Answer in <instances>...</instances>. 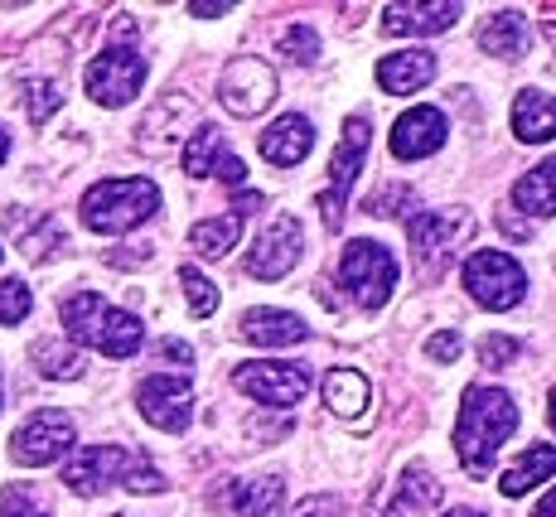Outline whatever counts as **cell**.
Segmentation results:
<instances>
[{"label": "cell", "instance_id": "33", "mask_svg": "<svg viewBox=\"0 0 556 517\" xmlns=\"http://www.w3.org/2000/svg\"><path fill=\"white\" fill-rule=\"evenodd\" d=\"M0 517H49V508L35 499V489L15 483V489L0 493Z\"/></svg>", "mask_w": 556, "mask_h": 517}, {"label": "cell", "instance_id": "43", "mask_svg": "<svg viewBox=\"0 0 556 517\" xmlns=\"http://www.w3.org/2000/svg\"><path fill=\"white\" fill-rule=\"evenodd\" d=\"M532 517H556V489L547 493V499L538 503V508H532Z\"/></svg>", "mask_w": 556, "mask_h": 517}, {"label": "cell", "instance_id": "22", "mask_svg": "<svg viewBox=\"0 0 556 517\" xmlns=\"http://www.w3.org/2000/svg\"><path fill=\"white\" fill-rule=\"evenodd\" d=\"M286 499V483L281 474H262V479H238L228 489V503L238 517H276V508H281Z\"/></svg>", "mask_w": 556, "mask_h": 517}, {"label": "cell", "instance_id": "12", "mask_svg": "<svg viewBox=\"0 0 556 517\" xmlns=\"http://www.w3.org/2000/svg\"><path fill=\"white\" fill-rule=\"evenodd\" d=\"M136 465L131 450L122 445H88L78 450V455L68 459V469H63V483H68L78 499H98L102 489H112L116 479H126V469Z\"/></svg>", "mask_w": 556, "mask_h": 517}, {"label": "cell", "instance_id": "42", "mask_svg": "<svg viewBox=\"0 0 556 517\" xmlns=\"http://www.w3.org/2000/svg\"><path fill=\"white\" fill-rule=\"evenodd\" d=\"M194 15H203V20H213V15H232V5H189Z\"/></svg>", "mask_w": 556, "mask_h": 517}, {"label": "cell", "instance_id": "38", "mask_svg": "<svg viewBox=\"0 0 556 517\" xmlns=\"http://www.w3.org/2000/svg\"><path fill=\"white\" fill-rule=\"evenodd\" d=\"M459 349H465V339H459L455 329H441V333H431V343H426V358H435V363H455V358H459Z\"/></svg>", "mask_w": 556, "mask_h": 517}, {"label": "cell", "instance_id": "17", "mask_svg": "<svg viewBox=\"0 0 556 517\" xmlns=\"http://www.w3.org/2000/svg\"><path fill=\"white\" fill-rule=\"evenodd\" d=\"M309 146H315V126H309V116L295 112L281 116L271 131H262V160H271V165H301Z\"/></svg>", "mask_w": 556, "mask_h": 517}, {"label": "cell", "instance_id": "15", "mask_svg": "<svg viewBox=\"0 0 556 517\" xmlns=\"http://www.w3.org/2000/svg\"><path fill=\"white\" fill-rule=\"evenodd\" d=\"M445 112H435V106H412V112L397 122V131H392V155L397 160H426L435 155V150L445 146Z\"/></svg>", "mask_w": 556, "mask_h": 517}, {"label": "cell", "instance_id": "39", "mask_svg": "<svg viewBox=\"0 0 556 517\" xmlns=\"http://www.w3.org/2000/svg\"><path fill=\"white\" fill-rule=\"evenodd\" d=\"M213 175H218L223 185H242V179H248V165H242L238 155H223V160H218V169H213Z\"/></svg>", "mask_w": 556, "mask_h": 517}, {"label": "cell", "instance_id": "32", "mask_svg": "<svg viewBox=\"0 0 556 517\" xmlns=\"http://www.w3.org/2000/svg\"><path fill=\"white\" fill-rule=\"evenodd\" d=\"M29 286L25 281H0V325H20L29 315Z\"/></svg>", "mask_w": 556, "mask_h": 517}, {"label": "cell", "instance_id": "23", "mask_svg": "<svg viewBox=\"0 0 556 517\" xmlns=\"http://www.w3.org/2000/svg\"><path fill=\"white\" fill-rule=\"evenodd\" d=\"M513 203H518L522 213H532V218H552L556 213V160H542L538 169H528V175L513 185Z\"/></svg>", "mask_w": 556, "mask_h": 517}, {"label": "cell", "instance_id": "4", "mask_svg": "<svg viewBox=\"0 0 556 517\" xmlns=\"http://www.w3.org/2000/svg\"><path fill=\"white\" fill-rule=\"evenodd\" d=\"M339 286L354 295L358 310H382L397 286V262L382 242H349L339 256Z\"/></svg>", "mask_w": 556, "mask_h": 517}, {"label": "cell", "instance_id": "47", "mask_svg": "<svg viewBox=\"0 0 556 517\" xmlns=\"http://www.w3.org/2000/svg\"><path fill=\"white\" fill-rule=\"evenodd\" d=\"M547 416H552V430H556V387H552V402H547Z\"/></svg>", "mask_w": 556, "mask_h": 517}, {"label": "cell", "instance_id": "10", "mask_svg": "<svg viewBox=\"0 0 556 517\" xmlns=\"http://www.w3.org/2000/svg\"><path fill=\"white\" fill-rule=\"evenodd\" d=\"M68 450H73V421L63 412H35L15 430V440H10V459L25 469L53 465V459H63Z\"/></svg>", "mask_w": 556, "mask_h": 517}, {"label": "cell", "instance_id": "28", "mask_svg": "<svg viewBox=\"0 0 556 517\" xmlns=\"http://www.w3.org/2000/svg\"><path fill=\"white\" fill-rule=\"evenodd\" d=\"M223 155H228V150H223V131H218V126H199L194 141L185 146V175H194V179L213 175Z\"/></svg>", "mask_w": 556, "mask_h": 517}, {"label": "cell", "instance_id": "16", "mask_svg": "<svg viewBox=\"0 0 556 517\" xmlns=\"http://www.w3.org/2000/svg\"><path fill=\"white\" fill-rule=\"evenodd\" d=\"M435 78V53L431 49H402L378 63V88L392 97H406Z\"/></svg>", "mask_w": 556, "mask_h": 517}, {"label": "cell", "instance_id": "48", "mask_svg": "<svg viewBox=\"0 0 556 517\" xmlns=\"http://www.w3.org/2000/svg\"><path fill=\"white\" fill-rule=\"evenodd\" d=\"M542 29H547V39H552V45H556V20H547V25H542Z\"/></svg>", "mask_w": 556, "mask_h": 517}, {"label": "cell", "instance_id": "1", "mask_svg": "<svg viewBox=\"0 0 556 517\" xmlns=\"http://www.w3.org/2000/svg\"><path fill=\"white\" fill-rule=\"evenodd\" d=\"M518 430V406L504 387H469L465 402H459V416H455V455L465 474L484 479L494 469V455L498 445Z\"/></svg>", "mask_w": 556, "mask_h": 517}, {"label": "cell", "instance_id": "37", "mask_svg": "<svg viewBox=\"0 0 556 517\" xmlns=\"http://www.w3.org/2000/svg\"><path fill=\"white\" fill-rule=\"evenodd\" d=\"M122 483H126L131 493H165V474L151 469L146 459H136V465L126 469V479H122Z\"/></svg>", "mask_w": 556, "mask_h": 517}, {"label": "cell", "instance_id": "44", "mask_svg": "<svg viewBox=\"0 0 556 517\" xmlns=\"http://www.w3.org/2000/svg\"><path fill=\"white\" fill-rule=\"evenodd\" d=\"M504 228H508L513 237H528V223H518V218H508V213H504Z\"/></svg>", "mask_w": 556, "mask_h": 517}, {"label": "cell", "instance_id": "36", "mask_svg": "<svg viewBox=\"0 0 556 517\" xmlns=\"http://www.w3.org/2000/svg\"><path fill=\"white\" fill-rule=\"evenodd\" d=\"M412 189L406 185H392V189H382L378 199H368V213H378V218H397L402 209H412Z\"/></svg>", "mask_w": 556, "mask_h": 517}, {"label": "cell", "instance_id": "25", "mask_svg": "<svg viewBox=\"0 0 556 517\" xmlns=\"http://www.w3.org/2000/svg\"><path fill=\"white\" fill-rule=\"evenodd\" d=\"M435 499H441V479H431L426 469H406L402 483H397V499H392L388 508H378L372 517H416L421 508H431Z\"/></svg>", "mask_w": 556, "mask_h": 517}, {"label": "cell", "instance_id": "29", "mask_svg": "<svg viewBox=\"0 0 556 517\" xmlns=\"http://www.w3.org/2000/svg\"><path fill=\"white\" fill-rule=\"evenodd\" d=\"M35 363L45 377H59V382H73L83 377V353L78 349H63L59 339H39L35 343Z\"/></svg>", "mask_w": 556, "mask_h": 517}, {"label": "cell", "instance_id": "46", "mask_svg": "<svg viewBox=\"0 0 556 517\" xmlns=\"http://www.w3.org/2000/svg\"><path fill=\"white\" fill-rule=\"evenodd\" d=\"M10 155V136H5V126H0V160Z\"/></svg>", "mask_w": 556, "mask_h": 517}, {"label": "cell", "instance_id": "14", "mask_svg": "<svg viewBox=\"0 0 556 517\" xmlns=\"http://www.w3.org/2000/svg\"><path fill=\"white\" fill-rule=\"evenodd\" d=\"M301 242H305L301 218L281 213V218L256 237V247L248 252V276H256V281H281V276L301 262Z\"/></svg>", "mask_w": 556, "mask_h": 517}, {"label": "cell", "instance_id": "30", "mask_svg": "<svg viewBox=\"0 0 556 517\" xmlns=\"http://www.w3.org/2000/svg\"><path fill=\"white\" fill-rule=\"evenodd\" d=\"M179 286H185L189 315H194V319H208L213 310H218V286H213L208 276L199 272V266H179Z\"/></svg>", "mask_w": 556, "mask_h": 517}, {"label": "cell", "instance_id": "5", "mask_svg": "<svg viewBox=\"0 0 556 517\" xmlns=\"http://www.w3.org/2000/svg\"><path fill=\"white\" fill-rule=\"evenodd\" d=\"M368 146H372V126L363 122V116H349L344 136H339V146H334V160H329V189L319 193V213H325V228L329 232L344 223L349 189H354L363 160H368Z\"/></svg>", "mask_w": 556, "mask_h": 517}, {"label": "cell", "instance_id": "7", "mask_svg": "<svg viewBox=\"0 0 556 517\" xmlns=\"http://www.w3.org/2000/svg\"><path fill=\"white\" fill-rule=\"evenodd\" d=\"M469 228H475V218L469 213H459V209H421V213H412L406 218V237H412V256L421 262V272L426 276H435L441 272V262L455 252V242L459 237H469Z\"/></svg>", "mask_w": 556, "mask_h": 517}, {"label": "cell", "instance_id": "27", "mask_svg": "<svg viewBox=\"0 0 556 517\" xmlns=\"http://www.w3.org/2000/svg\"><path fill=\"white\" fill-rule=\"evenodd\" d=\"M238 237H242V218H238V213H223V218L194 223L189 247H194L199 256H228L232 247H238Z\"/></svg>", "mask_w": 556, "mask_h": 517}, {"label": "cell", "instance_id": "20", "mask_svg": "<svg viewBox=\"0 0 556 517\" xmlns=\"http://www.w3.org/2000/svg\"><path fill=\"white\" fill-rule=\"evenodd\" d=\"M528 15L522 10H494V15L479 25V45H484L494 59H522L528 53Z\"/></svg>", "mask_w": 556, "mask_h": 517}, {"label": "cell", "instance_id": "34", "mask_svg": "<svg viewBox=\"0 0 556 517\" xmlns=\"http://www.w3.org/2000/svg\"><path fill=\"white\" fill-rule=\"evenodd\" d=\"M518 353H522V343L508 339V333H489V339L479 343V358H484L489 368H508V363H518Z\"/></svg>", "mask_w": 556, "mask_h": 517}, {"label": "cell", "instance_id": "35", "mask_svg": "<svg viewBox=\"0 0 556 517\" xmlns=\"http://www.w3.org/2000/svg\"><path fill=\"white\" fill-rule=\"evenodd\" d=\"M281 53L286 59H301V63H309L319 53V35L309 25H295V29H286L281 35Z\"/></svg>", "mask_w": 556, "mask_h": 517}, {"label": "cell", "instance_id": "21", "mask_svg": "<svg viewBox=\"0 0 556 517\" xmlns=\"http://www.w3.org/2000/svg\"><path fill=\"white\" fill-rule=\"evenodd\" d=\"M305 333H309L305 319L291 315V310L262 305V310H248V315H242V339H252V343H271V349H281V343H301Z\"/></svg>", "mask_w": 556, "mask_h": 517}, {"label": "cell", "instance_id": "26", "mask_svg": "<svg viewBox=\"0 0 556 517\" xmlns=\"http://www.w3.org/2000/svg\"><path fill=\"white\" fill-rule=\"evenodd\" d=\"M552 474H556V450L552 445H528V455L498 479V489H504V499H522V493L538 489V483L552 479Z\"/></svg>", "mask_w": 556, "mask_h": 517}, {"label": "cell", "instance_id": "19", "mask_svg": "<svg viewBox=\"0 0 556 517\" xmlns=\"http://www.w3.org/2000/svg\"><path fill=\"white\" fill-rule=\"evenodd\" d=\"M465 15L459 5H388L382 10V29L388 35H441Z\"/></svg>", "mask_w": 556, "mask_h": 517}, {"label": "cell", "instance_id": "45", "mask_svg": "<svg viewBox=\"0 0 556 517\" xmlns=\"http://www.w3.org/2000/svg\"><path fill=\"white\" fill-rule=\"evenodd\" d=\"M445 517H484V513H475V508H451Z\"/></svg>", "mask_w": 556, "mask_h": 517}, {"label": "cell", "instance_id": "8", "mask_svg": "<svg viewBox=\"0 0 556 517\" xmlns=\"http://www.w3.org/2000/svg\"><path fill=\"white\" fill-rule=\"evenodd\" d=\"M218 102L228 106L232 116H256L276 102V73L266 68L252 53H238V59L223 68L218 78Z\"/></svg>", "mask_w": 556, "mask_h": 517}, {"label": "cell", "instance_id": "40", "mask_svg": "<svg viewBox=\"0 0 556 517\" xmlns=\"http://www.w3.org/2000/svg\"><path fill=\"white\" fill-rule=\"evenodd\" d=\"M160 358H169V363H179V368H189V363H194V349H189V343H179V339H165V343H160Z\"/></svg>", "mask_w": 556, "mask_h": 517}, {"label": "cell", "instance_id": "3", "mask_svg": "<svg viewBox=\"0 0 556 517\" xmlns=\"http://www.w3.org/2000/svg\"><path fill=\"white\" fill-rule=\"evenodd\" d=\"M160 209V189L151 179H102L83 193V223L92 232H131Z\"/></svg>", "mask_w": 556, "mask_h": 517}, {"label": "cell", "instance_id": "18", "mask_svg": "<svg viewBox=\"0 0 556 517\" xmlns=\"http://www.w3.org/2000/svg\"><path fill=\"white\" fill-rule=\"evenodd\" d=\"M513 131H518V141H528V146L552 141L556 136V97L542 92V88L518 92V102H513Z\"/></svg>", "mask_w": 556, "mask_h": 517}, {"label": "cell", "instance_id": "6", "mask_svg": "<svg viewBox=\"0 0 556 517\" xmlns=\"http://www.w3.org/2000/svg\"><path fill=\"white\" fill-rule=\"evenodd\" d=\"M465 286L484 310H513V305H522V295H528L522 266L513 262L508 252H494V247H489V252H475L465 262Z\"/></svg>", "mask_w": 556, "mask_h": 517}, {"label": "cell", "instance_id": "24", "mask_svg": "<svg viewBox=\"0 0 556 517\" xmlns=\"http://www.w3.org/2000/svg\"><path fill=\"white\" fill-rule=\"evenodd\" d=\"M368 396H372V387L358 368H329L325 373V406L334 416H358L363 406H368Z\"/></svg>", "mask_w": 556, "mask_h": 517}, {"label": "cell", "instance_id": "31", "mask_svg": "<svg viewBox=\"0 0 556 517\" xmlns=\"http://www.w3.org/2000/svg\"><path fill=\"white\" fill-rule=\"evenodd\" d=\"M59 102H63L59 83H29V88H25V112H29V122H35V126H45L49 116L59 112Z\"/></svg>", "mask_w": 556, "mask_h": 517}, {"label": "cell", "instance_id": "9", "mask_svg": "<svg viewBox=\"0 0 556 517\" xmlns=\"http://www.w3.org/2000/svg\"><path fill=\"white\" fill-rule=\"evenodd\" d=\"M146 83V59L136 49H102L88 63V97L102 106H126Z\"/></svg>", "mask_w": 556, "mask_h": 517}, {"label": "cell", "instance_id": "2", "mask_svg": "<svg viewBox=\"0 0 556 517\" xmlns=\"http://www.w3.org/2000/svg\"><path fill=\"white\" fill-rule=\"evenodd\" d=\"M59 315H63L68 339L88 343V349L106 353V358H131V353L146 343L141 319L116 310V305H106L98 290H73V295L59 305Z\"/></svg>", "mask_w": 556, "mask_h": 517}, {"label": "cell", "instance_id": "13", "mask_svg": "<svg viewBox=\"0 0 556 517\" xmlns=\"http://www.w3.org/2000/svg\"><path fill=\"white\" fill-rule=\"evenodd\" d=\"M136 406L155 430L179 436V430H189V416H194V392H189L185 377H146L136 387Z\"/></svg>", "mask_w": 556, "mask_h": 517}, {"label": "cell", "instance_id": "11", "mask_svg": "<svg viewBox=\"0 0 556 517\" xmlns=\"http://www.w3.org/2000/svg\"><path fill=\"white\" fill-rule=\"evenodd\" d=\"M232 387L266 406H295L309 392V373L305 363H242L232 368Z\"/></svg>", "mask_w": 556, "mask_h": 517}, {"label": "cell", "instance_id": "41", "mask_svg": "<svg viewBox=\"0 0 556 517\" xmlns=\"http://www.w3.org/2000/svg\"><path fill=\"white\" fill-rule=\"evenodd\" d=\"M334 513H339L334 499H305L301 508H295V517H334Z\"/></svg>", "mask_w": 556, "mask_h": 517}]
</instances>
